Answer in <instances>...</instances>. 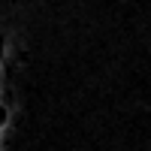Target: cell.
<instances>
[{
    "label": "cell",
    "mask_w": 151,
    "mask_h": 151,
    "mask_svg": "<svg viewBox=\"0 0 151 151\" xmlns=\"http://www.w3.org/2000/svg\"><path fill=\"white\" fill-rule=\"evenodd\" d=\"M6 121H9V106L0 103V127H6Z\"/></svg>",
    "instance_id": "obj_1"
},
{
    "label": "cell",
    "mask_w": 151,
    "mask_h": 151,
    "mask_svg": "<svg viewBox=\"0 0 151 151\" xmlns=\"http://www.w3.org/2000/svg\"><path fill=\"white\" fill-rule=\"evenodd\" d=\"M3 58H6V42L0 40V60H3Z\"/></svg>",
    "instance_id": "obj_2"
}]
</instances>
